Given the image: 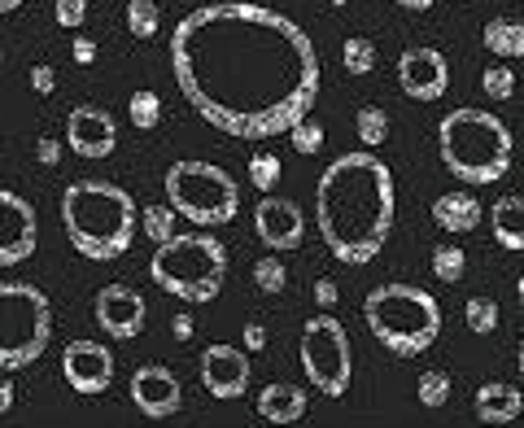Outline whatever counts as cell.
Masks as SVG:
<instances>
[{"label": "cell", "mask_w": 524, "mask_h": 428, "mask_svg": "<svg viewBox=\"0 0 524 428\" xmlns=\"http://www.w3.org/2000/svg\"><path fill=\"white\" fill-rule=\"evenodd\" d=\"M171 70L188 105L236 140L284 136L319 97L311 35L276 9L214 0L180 18Z\"/></svg>", "instance_id": "obj_1"}, {"label": "cell", "mask_w": 524, "mask_h": 428, "mask_svg": "<svg viewBox=\"0 0 524 428\" xmlns=\"http://www.w3.org/2000/svg\"><path fill=\"white\" fill-rule=\"evenodd\" d=\"M393 175L372 149L341 153L315 184V223L332 258L372 263L393 232Z\"/></svg>", "instance_id": "obj_2"}, {"label": "cell", "mask_w": 524, "mask_h": 428, "mask_svg": "<svg viewBox=\"0 0 524 428\" xmlns=\"http://www.w3.org/2000/svg\"><path fill=\"white\" fill-rule=\"evenodd\" d=\"M62 223L66 241L92 263L123 258L140 228V206L127 188L110 180H75L62 193Z\"/></svg>", "instance_id": "obj_3"}, {"label": "cell", "mask_w": 524, "mask_h": 428, "mask_svg": "<svg viewBox=\"0 0 524 428\" xmlns=\"http://www.w3.org/2000/svg\"><path fill=\"white\" fill-rule=\"evenodd\" d=\"M511 140L507 123L490 110L459 105L437 123V153L442 166L463 184H498L511 171Z\"/></svg>", "instance_id": "obj_4"}, {"label": "cell", "mask_w": 524, "mask_h": 428, "mask_svg": "<svg viewBox=\"0 0 524 428\" xmlns=\"http://www.w3.org/2000/svg\"><path fill=\"white\" fill-rule=\"evenodd\" d=\"M363 319L380 346L402 354V359H415V354H424L442 337V306H437V297L398 280L376 284L363 297Z\"/></svg>", "instance_id": "obj_5"}, {"label": "cell", "mask_w": 524, "mask_h": 428, "mask_svg": "<svg viewBox=\"0 0 524 428\" xmlns=\"http://www.w3.org/2000/svg\"><path fill=\"white\" fill-rule=\"evenodd\" d=\"M149 276L158 289H166L180 302H214L228 280V249H223L214 236H201V232H175L171 241H162L153 249V263H149Z\"/></svg>", "instance_id": "obj_6"}, {"label": "cell", "mask_w": 524, "mask_h": 428, "mask_svg": "<svg viewBox=\"0 0 524 428\" xmlns=\"http://www.w3.org/2000/svg\"><path fill=\"white\" fill-rule=\"evenodd\" d=\"M53 341V302L44 289L22 280H0V372H22L40 363Z\"/></svg>", "instance_id": "obj_7"}, {"label": "cell", "mask_w": 524, "mask_h": 428, "mask_svg": "<svg viewBox=\"0 0 524 428\" xmlns=\"http://www.w3.org/2000/svg\"><path fill=\"white\" fill-rule=\"evenodd\" d=\"M166 201L197 228H219V223H232L241 210V188L223 166L184 158L166 171Z\"/></svg>", "instance_id": "obj_8"}, {"label": "cell", "mask_w": 524, "mask_h": 428, "mask_svg": "<svg viewBox=\"0 0 524 428\" xmlns=\"http://www.w3.org/2000/svg\"><path fill=\"white\" fill-rule=\"evenodd\" d=\"M297 354H302V372L306 380L328 398H341L350 389L354 376V359H350V337H345L337 315H311L302 328V341H297Z\"/></svg>", "instance_id": "obj_9"}, {"label": "cell", "mask_w": 524, "mask_h": 428, "mask_svg": "<svg viewBox=\"0 0 524 428\" xmlns=\"http://www.w3.org/2000/svg\"><path fill=\"white\" fill-rule=\"evenodd\" d=\"M40 241V219H35L31 201L0 188V267H18L35 254Z\"/></svg>", "instance_id": "obj_10"}, {"label": "cell", "mask_w": 524, "mask_h": 428, "mask_svg": "<svg viewBox=\"0 0 524 428\" xmlns=\"http://www.w3.org/2000/svg\"><path fill=\"white\" fill-rule=\"evenodd\" d=\"M254 232H258V241L267 245V249L284 254V249H297V245H302V236H306V214H302V206H297V201H289V197L262 193L258 206H254Z\"/></svg>", "instance_id": "obj_11"}, {"label": "cell", "mask_w": 524, "mask_h": 428, "mask_svg": "<svg viewBox=\"0 0 524 428\" xmlns=\"http://www.w3.org/2000/svg\"><path fill=\"white\" fill-rule=\"evenodd\" d=\"M398 83L411 101H437V97H446V88H450V66L437 49L415 44V49L398 57Z\"/></svg>", "instance_id": "obj_12"}, {"label": "cell", "mask_w": 524, "mask_h": 428, "mask_svg": "<svg viewBox=\"0 0 524 428\" xmlns=\"http://www.w3.org/2000/svg\"><path fill=\"white\" fill-rule=\"evenodd\" d=\"M62 376L75 394H105L114 380V354L101 341H70L62 354Z\"/></svg>", "instance_id": "obj_13"}, {"label": "cell", "mask_w": 524, "mask_h": 428, "mask_svg": "<svg viewBox=\"0 0 524 428\" xmlns=\"http://www.w3.org/2000/svg\"><path fill=\"white\" fill-rule=\"evenodd\" d=\"M131 402H136V411L149 415V420H166V415H175L184 402L180 376L162 363L136 367V372H131Z\"/></svg>", "instance_id": "obj_14"}, {"label": "cell", "mask_w": 524, "mask_h": 428, "mask_svg": "<svg viewBox=\"0 0 524 428\" xmlns=\"http://www.w3.org/2000/svg\"><path fill=\"white\" fill-rule=\"evenodd\" d=\"M66 145H70V153H79V158H88V162L110 158L114 145H118L114 118L105 114L101 105H79V110H70V118H66Z\"/></svg>", "instance_id": "obj_15"}, {"label": "cell", "mask_w": 524, "mask_h": 428, "mask_svg": "<svg viewBox=\"0 0 524 428\" xmlns=\"http://www.w3.org/2000/svg\"><path fill=\"white\" fill-rule=\"evenodd\" d=\"M201 385L210 398L236 402L249 389V354L236 346H210L201 354Z\"/></svg>", "instance_id": "obj_16"}, {"label": "cell", "mask_w": 524, "mask_h": 428, "mask_svg": "<svg viewBox=\"0 0 524 428\" xmlns=\"http://www.w3.org/2000/svg\"><path fill=\"white\" fill-rule=\"evenodd\" d=\"M97 324L114 341H131L145 332V297L127 284H105L97 293Z\"/></svg>", "instance_id": "obj_17"}, {"label": "cell", "mask_w": 524, "mask_h": 428, "mask_svg": "<svg viewBox=\"0 0 524 428\" xmlns=\"http://www.w3.org/2000/svg\"><path fill=\"white\" fill-rule=\"evenodd\" d=\"M306 389L289 385V380H276V385H262L258 394V420L262 424H302L306 420Z\"/></svg>", "instance_id": "obj_18"}, {"label": "cell", "mask_w": 524, "mask_h": 428, "mask_svg": "<svg viewBox=\"0 0 524 428\" xmlns=\"http://www.w3.org/2000/svg\"><path fill=\"white\" fill-rule=\"evenodd\" d=\"M472 407H476V420L481 424H511V420H520V411H524V389L507 385V380H490V385L476 389Z\"/></svg>", "instance_id": "obj_19"}, {"label": "cell", "mask_w": 524, "mask_h": 428, "mask_svg": "<svg viewBox=\"0 0 524 428\" xmlns=\"http://www.w3.org/2000/svg\"><path fill=\"white\" fill-rule=\"evenodd\" d=\"M433 219L442 232H476V223H481V206H476L472 193H442L433 201Z\"/></svg>", "instance_id": "obj_20"}, {"label": "cell", "mask_w": 524, "mask_h": 428, "mask_svg": "<svg viewBox=\"0 0 524 428\" xmlns=\"http://www.w3.org/2000/svg\"><path fill=\"white\" fill-rule=\"evenodd\" d=\"M490 223H494V241L520 254L524 249V197H498L490 206Z\"/></svg>", "instance_id": "obj_21"}, {"label": "cell", "mask_w": 524, "mask_h": 428, "mask_svg": "<svg viewBox=\"0 0 524 428\" xmlns=\"http://www.w3.org/2000/svg\"><path fill=\"white\" fill-rule=\"evenodd\" d=\"M481 44L498 62H516V57H524V22L520 18H490L481 31Z\"/></svg>", "instance_id": "obj_22"}, {"label": "cell", "mask_w": 524, "mask_h": 428, "mask_svg": "<svg viewBox=\"0 0 524 428\" xmlns=\"http://www.w3.org/2000/svg\"><path fill=\"white\" fill-rule=\"evenodd\" d=\"M127 118H131V127H140V132H153V127L162 123V101H158V92H149V88L131 92Z\"/></svg>", "instance_id": "obj_23"}, {"label": "cell", "mask_w": 524, "mask_h": 428, "mask_svg": "<svg viewBox=\"0 0 524 428\" xmlns=\"http://www.w3.org/2000/svg\"><path fill=\"white\" fill-rule=\"evenodd\" d=\"M354 132H359L363 149H376L389 140V114L380 110V105H363L359 118H354Z\"/></svg>", "instance_id": "obj_24"}, {"label": "cell", "mask_w": 524, "mask_h": 428, "mask_svg": "<svg viewBox=\"0 0 524 428\" xmlns=\"http://www.w3.org/2000/svg\"><path fill=\"white\" fill-rule=\"evenodd\" d=\"M175 214H180V210H175L171 201H166V206H145V210H140V228H145V236L153 245H162V241H171V236H175Z\"/></svg>", "instance_id": "obj_25"}, {"label": "cell", "mask_w": 524, "mask_h": 428, "mask_svg": "<svg viewBox=\"0 0 524 428\" xmlns=\"http://www.w3.org/2000/svg\"><path fill=\"white\" fill-rule=\"evenodd\" d=\"M162 27V14L153 0H127V31L136 35V40H153Z\"/></svg>", "instance_id": "obj_26"}, {"label": "cell", "mask_w": 524, "mask_h": 428, "mask_svg": "<svg viewBox=\"0 0 524 428\" xmlns=\"http://www.w3.org/2000/svg\"><path fill=\"white\" fill-rule=\"evenodd\" d=\"M341 62H345L350 75H372L376 70V44L367 40V35H350L345 49H341Z\"/></svg>", "instance_id": "obj_27"}, {"label": "cell", "mask_w": 524, "mask_h": 428, "mask_svg": "<svg viewBox=\"0 0 524 428\" xmlns=\"http://www.w3.org/2000/svg\"><path fill=\"white\" fill-rule=\"evenodd\" d=\"M463 319H468V332H476V337H490V332L498 328V302H494V297H468Z\"/></svg>", "instance_id": "obj_28"}, {"label": "cell", "mask_w": 524, "mask_h": 428, "mask_svg": "<svg viewBox=\"0 0 524 428\" xmlns=\"http://www.w3.org/2000/svg\"><path fill=\"white\" fill-rule=\"evenodd\" d=\"M463 271H468V258H463L459 245H437L433 249V276L442 284H459Z\"/></svg>", "instance_id": "obj_29"}, {"label": "cell", "mask_w": 524, "mask_h": 428, "mask_svg": "<svg viewBox=\"0 0 524 428\" xmlns=\"http://www.w3.org/2000/svg\"><path fill=\"white\" fill-rule=\"evenodd\" d=\"M481 88H485V97H490V101H507V97H516V70H507V62L490 66V70L481 75Z\"/></svg>", "instance_id": "obj_30"}, {"label": "cell", "mask_w": 524, "mask_h": 428, "mask_svg": "<svg viewBox=\"0 0 524 428\" xmlns=\"http://www.w3.org/2000/svg\"><path fill=\"white\" fill-rule=\"evenodd\" d=\"M249 180H254L258 193H271L280 184V158L276 153H254L249 158Z\"/></svg>", "instance_id": "obj_31"}, {"label": "cell", "mask_w": 524, "mask_h": 428, "mask_svg": "<svg viewBox=\"0 0 524 428\" xmlns=\"http://www.w3.org/2000/svg\"><path fill=\"white\" fill-rule=\"evenodd\" d=\"M254 284H258L262 293H284L289 271H284L280 258H258V263H254Z\"/></svg>", "instance_id": "obj_32"}, {"label": "cell", "mask_w": 524, "mask_h": 428, "mask_svg": "<svg viewBox=\"0 0 524 428\" xmlns=\"http://www.w3.org/2000/svg\"><path fill=\"white\" fill-rule=\"evenodd\" d=\"M446 398H450V376L446 372H424L420 376V402L428 411H437V407H446Z\"/></svg>", "instance_id": "obj_33"}, {"label": "cell", "mask_w": 524, "mask_h": 428, "mask_svg": "<svg viewBox=\"0 0 524 428\" xmlns=\"http://www.w3.org/2000/svg\"><path fill=\"white\" fill-rule=\"evenodd\" d=\"M289 136H293V149H297V153H306V158L324 149V127L311 123V118H302V123H297Z\"/></svg>", "instance_id": "obj_34"}, {"label": "cell", "mask_w": 524, "mask_h": 428, "mask_svg": "<svg viewBox=\"0 0 524 428\" xmlns=\"http://www.w3.org/2000/svg\"><path fill=\"white\" fill-rule=\"evenodd\" d=\"M53 18H57V27H66V31L83 27V18H88V0H53Z\"/></svg>", "instance_id": "obj_35"}, {"label": "cell", "mask_w": 524, "mask_h": 428, "mask_svg": "<svg viewBox=\"0 0 524 428\" xmlns=\"http://www.w3.org/2000/svg\"><path fill=\"white\" fill-rule=\"evenodd\" d=\"M35 162H40V166H57V162H62V140L44 136L40 145H35Z\"/></svg>", "instance_id": "obj_36"}, {"label": "cell", "mask_w": 524, "mask_h": 428, "mask_svg": "<svg viewBox=\"0 0 524 428\" xmlns=\"http://www.w3.org/2000/svg\"><path fill=\"white\" fill-rule=\"evenodd\" d=\"M31 88L40 92V97H49V92L57 88V75H53V66H31Z\"/></svg>", "instance_id": "obj_37"}, {"label": "cell", "mask_w": 524, "mask_h": 428, "mask_svg": "<svg viewBox=\"0 0 524 428\" xmlns=\"http://www.w3.org/2000/svg\"><path fill=\"white\" fill-rule=\"evenodd\" d=\"M70 53H75V62H79V66H92V62H97V40L79 35V40H75V49H70Z\"/></svg>", "instance_id": "obj_38"}, {"label": "cell", "mask_w": 524, "mask_h": 428, "mask_svg": "<svg viewBox=\"0 0 524 428\" xmlns=\"http://www.w3.org/2000/svg\"><path fill=\"white\" fill-rule=\"evenodd\" d=\"M337 284H332V280H315V302L319 306H324V311H332V306H337Z\"/></svg>", "instance_id": "obj_39"}, {"label": "cell", "mask_w": 524, "mask_h": 428, "mask_svg": "<svg viewBox=\"0 0 524 428\" xmlns=\"http://www.w3.org/2000/svg\"><path fill=\"white\" fill-rule=\"evenodd\" d=\"M267 346V328L262 324H245V350H262Z\"/></svg>", "instance_id": "obj_40"}, {"label": "cell", "mask_w": 524, "mask_h": 428, "mask_svg": "<svg viewBox=\"0 0 524 428\" xmlns=\"http://www.w3.org/2000/svg\"><path fill=\"white\" fill-rule=\"evenodd\" d=\"M9 407H14V380L0 376V415H5Z\"/></svg>", "instance_id": "obj_41"}, {"label": "cell", "mask_w": 524, "mask_h": 428, "mask_svg": "<svg viewBox=\"0 0 524 428\" xmlns=\"http://www.w3.org/2000/svg\"><path fill=\"white\" fill-rule=\"evenodd\" d=\"M171 332H175V337H180V341H188V337H193V319H188V315H175Z\"/></svg>", "instance_id": "obj_42"}, {"label": "cell", "mask_w": 524, "mask_h": 428, "mask_svg": "<svg viewBox=\"0 0 524 428\" xmlns=\"http://www.w3.org/2000/svg\"><path fill=\"white\" fill-rule=\"evenodd\" d=\"M393 5H402V9H411V14H420V9H428L433 0H393Z\"/></svg>", "instance_id": "obj_43"}, {"label": "cell", "mask_w": 524, "mask_h": 428, "mask_svg": "<svg viewBox=\"0 0 524 428\" xmlns=\"http://www.w3.org/2000/svg\"><path fill=\"white\" fill-rule=\"evenodd\" d=\"M18 5H27V0H0V18H5V14H14Z\"/></svg>", "instance_id": "obj_44"}, {"label": "cell", "mask_w": 524, "mask_h": 428, "mask_svg": "<svg viewBox=\"0 0 524 428\" xmlns=\"http://www.w3.org/2000/svg\"><path fill=\"white\" fill-rule=\"evenodd\" d=\"M520 389H524V337H520Z\"/></svg>", "instance_id": "obj_45"}, {"label": "cell", "mask_w": 524, "mask_h": 428, "mask_svg": "<svg viewBox=\"0 0 524 428\" xmlns=\"http://www.w3.org/2000/svg\"><path fill=\"white\" fill-rule=\"evenodd\" d=\"M516 293H520V306H524V276L516 280Z\"/></svg>", "instance_id": "obj_46"}, {"label": "cell", "mask_w": 524, "mask_h": 428, "mask_svg": "<svg viewBox=\"0 0 524 428\" xmlns=\"http://www.w3.org/2000/svg\"><path fill=\"white\" fill-rule=\"evenodd\" d=\"M341 5H350V0H332V9H341Z\"/></svg>", "instance_id": "obj_47"}, {"label": "cell", "mask_w": 524, "mask_h": 428, "mask_svg": "<svg viewBox=\"0 0 524 428\" xmlns=\"http://www.w3.org/2000/svg\"><path fill=\"white\" fill-rule=\"evenodd\" d=\"M0 62H5V44H0Z\"/></svg>", "instance_id": "obj_48"}]
</instances>
